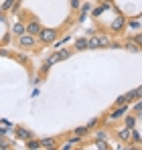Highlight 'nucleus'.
<instances>
[{
	"label": "nucleus",
	"instance_id": "9d476101",
	"mask_svg": "<svg viewBox=\"0 0 142 150\" xmlns=\"http://www.w3.org/2000/svg\"><path fill=\"white\" fill-rule=\"evenodd\" d=\"M75 49L77 51L87 49V39H77V41H75Z\"/></svg>",
	"mask_w": 142,
	"mask_h": 150
},
{
	"label": "nucleus",
	"instance_id": "0eeeda50",
	"mask_svg": "<svg viewBox=\"0 0 142 150\" xmlns=\"http://www.w3.org/2000/svg\"><path fill=\"white\" fill-rule=\"evenodd\" d=\"M120 140L122 142H130L132 140V128H124V130H120Z\"/></svg>",
	"mask_w": 142,
	"mask_h": 150
},
{
	"label": "nucleus",
	"instance_id": "4be33fe9",
	"mask_svg": "<svg viewBox=\"0 0 142 150\" xmlns=\"http://www.w3.org/2000/svg\"><path fill=\"white\" fill-rule=\"evenodd\" d=\"M128 49H130V51H134V53H136V51H138V45H132V43H128Z\"/></svg>",
	"mask_w": 142,
	"mask_h": 150
},
{
	"label": "nucleus",
	"instance_id": "412c9836",
	"mask_svg": "<svg viewBox=\"0 0 142 150\" xmlns=\"http://www.w3.org/2000/svg\"><path fill=\"white\" fill-rule=\"evenodd\" d=\"M95 138H97V140H106V132H97Z\"/></svg>",
	"mask_w": 142,
	"mask_h": 150
},
{
	"label": "nucleus",
	"instance_id": "1a4fd4ad",
	"mask_svg": "<svg viewBox=\"0 0 142 150\" xmlns=\"http://www.w3.org/2000/svg\"><path fill=\"white\" fill-rule=\"evenodd\" d=\"M134 100V93L130 91V93H126V96H120L118 100H116V105H120V103H128V101Z\"/></svg>",
	"mask_w": 142,
	"mask_h": 150
},
{
	"label": "nucleus",
	"instance_id": "f8f14e48",
	"mask_svg": "<svg viewBox=\"0 0 142 150\" xmlns=\"http://www.w3.org/2000/svg\"><path fill=\"white\" fill-rule=\"evenodd\" d=\"M26 148H41V142H37V140H33V138H28L26 140Z\"/></svg>",
	"mask_w": 142,
	"mask_h": 150
},
{
	"label": "nucleus",
	"instance_id": "ddd939ff",
	"mask_svg": "<svg viewBox=\"0 0 142 150\" xmlns=\"http://www.w3.org/2000/svg\"><path fill=\"white\" fill-rule=\"evenodd\" d=\"M12 33L21 37V35H23V33H24V25H21V23H16V25L12 26Z\"/></svg>",
	"mask_w": 142,
	"mask_h": 150
},
{
	"label": "nucleus",
	"instance_id": "f257e3e1",
	"mask_svg": "<svg viewBox=\"0 0 142 150\" xmlns=\"http://www.w3.org/2000/svg\"><path fill=\"white\" fill-rule=\"evenodd\" d=\"M110 45H112V41H110V37H108V35H97V37H92V39L87 41V47H89V49L110 47Z\"/></svg>",
	"mask_w": 142,
	"mask_h": 150
},
{
	"label": "nucleus",
	"instance_id": "a211bd4d",
	"mask_svg": "<svg viewBox=\"0 0 142 150\" xmlns=\"http://www.w3.org/2000/svg\"><path fill=\"white\" fill-rule=\"evenodd\" d=\"M57 55H59V59H61V61H63V59H67V57H69L71 53H69V51H65V49H63V51H59V53H57Z\"/></svg>",
	"mask_w": 142,
	"mask_h": 150
},
{
	"label": "nucleus",
	"instance_id": "39448f33",
	"mask_svg": "<svg viewBox=\"0 0 142 150\" xmlns=\"http://www.w3.org/2000/svg\"><path fill=\"white\" fill-rule=\"evenodd\" d=\"M126 112H128V105H126V103H120V105H118V110L110 114V120H118V118H122V116H124Z\"/></svg>",
	"mask_w": 142,
	"mask_h": 150
},
{
	"label": "nucleus",
	"instance_id": "b1692460",
	"mask_svg": "<svg viewBox=\"0 0 142 150\" xmlns=\"http://www.w3.org/2000/svg\"><path fill=\"white\" fill-rule=\"evenodd\" d=\"M134 43H136V45H140V43H142V37H140V35H136V37H134Z\"/></svg>",
	"mask_w": 142,
	"mask_h": 150
},
{
	"label": "nucleus",
	"instance_id": "dca6fc26",
	"mask_svg": "<svg viewBox=\"0 0 142 150\" xmlns=\"http://www.w3.org/2000/svg\"><path fill=\"white\" fill-rule=\"evenodd\" d=\"M12 6H14V0H4V4L0 6V12H2V10H10Z\"/></svg>",
	"mask_w": 142,
	"mask_h": 150
},
{
	"label": "nucleus",
	"instance_id": "f3484780",
	"mask_svg": "<svg viewBox=\"0 0 142 150\" xmlns=\"http://www.w3.org/2000/svg\"><path fill=\"white\" fill-rule=\"evenodd\" d=\"M134 124H136V118L128 116V118H126V128H134Z\"/></svg>",
	"mask_w": 142,
	"mask_h": 150
},
{
	"label": "nucleus",
	"instance_id": "6ab92c4d",
	"mask_svg": "<svg viewBox=\"0 0 142 150\" xmlns=\"http://www.w3.org/2000/svg\"><path fill=\"white\" fill-rule=\"evenodd\" d=\"M87 130H89V128H87V126H83V128H77V130H75V134H77V136H83Z\"/></svg>",
	"mask_w": 142,
	"mask_h": 150
},
{
	"label": "nucleus",
	"instance_id": "6e6552de",
	"mask_svg": "<svg viewBox=\"0 0 142 150\" xmlns=\"http://www.w3.org/2000/svg\"><path fill=\"white\" fill-rule=\"evenodd\" d=\"M124 25H126V21H124V16H116V18H114V21H112V28H114V30H122V28H124Z\"/></svg>",
	"mask_w": 142,
	"mask_h": 150
},
{
	"label": "nucleus",
	"instance_id": "aec40b11",
	"mask_svg": "<svg viewBox=\"0 0 142 150\" xmlns=\"http://www.w3.org/2000/svg\"><path fill=\"white\" fill-rule=\"evenodd\" d=\"M132 140H134V142H140V134L134 132V130H132Z\"/></svg>",
	"mask_w": 142,
	"mask_h": 150
},
{
	"label": "nucleus",
	"instance_id": "7ed1b4c3",
	"mask_svg": "<svg viewBox=\"0 0 142 150\" xmlns=\"http://www.w3.org/2000/svg\"><path fill=\"white\" fill-rule=\"evenodd\" d=\"M18 45H21L23 49H33V47L37 45V39H35V35H28V33L24 35L23 33L21 39H18Z\"/></svg>",
	"mask_w": 142,
	"mask_h": 150
},
{
	"label": "nucleus",
	"instance_id": "393cba45",
	"mask_svg": "<svg viewBox=\"0 0 142 150\" xmlns=\"http://www.w3.org/2000/svg\"><path fill=\"white\" fill-rule=\"evenodd\" d=\"M8 146H10L8 142H4V140H0V148H8Z\"/></svg>",
	"mask_w": 142,
	"mask_h": 150
},
{
	"label": "nucleus",
	"instance_id": "423d86ee",
	"mask_svg": "<svg viewBox=\"0 0 142 150\" xmlns=\"http://www.w3.org/2000/svg\"><path fill=\"white\" fill-rule=\"evenodd\" d=\"M14 132H16V136H18L21 140H28V138H33V134H31L28 130L21 128V126H16V128H14Z\"/></svg>",
	"mask_w": 142,
	"mask_h": 150
},
{
	"label": "nucleus",
	"instance_id": "4468645a",
	"mask_svg": "<svg viewBox=\"0 0 142 150\" xmlns=\"http://www.w3.org/2000/svg\"><path fill=\"white\" fill-rule=\"evenodd\" d=\"M77 142H81V136H77V134H75V138H71V140L65 144V146H63V148H71V146H75Z\"/></svg>",
	"mask_w": 142,
	"mask_h": 150
},
{
	"label": "nucleus",
	"instance_id": "20e7f679",
	"mask_svg": "<svg viewBox=\"0 0 142 150\" xmlns=\"http://www.w3.org/2000/svg\"><path fill=\"white\" fill-rule=\"evenodd\" d=\"M41 28H43V26L39 25V23H37V21H31V23H28V25L24 26V33H28V35H35V37H37V35H39V30H41Z\"/></svg>",
	"mask_w": 142,
	"mask_h": 150
},
{
	"label": "nucleus",
	"instance_id": "f03ea898",
	"mask_svg": "<svg viewBox=\"0 0 142 150\" xmlns=\"http://www.w3.org/2000/svg\"><path fill=\"white\" fill-rule=\"evenodd\" d=\"M39 39H41L43 43H53V41L57 39V30H55V28H41V30H39Z\"/></svg>",
	"mask_w": 142,
	"mask_h": 150
},
{
	"label": "nucleus",
	"instance_id": "9b49d317",
	"mask_svg": "<svg viewBox=\"0 0 142 150\" xmlns=\"http://www.w3.org/2000/svg\"><path fill=\"white\" fill-rule=\"evenodd\" d=\"M41 146L43 148H53L55 146V138H43L41 140Z\"/></svg>",
	"mask_w": 142,
	"mask_h": 150
},
{
	"label": "nucleus",
	"instance_id": "5701e85b",
	"mask_svg": "<svg viewBox=\"0 0 142 150\" xmlns=\"http://www.w3.org/2000/svg\"><path fill=\"white\" fill-rule=\"evenodd\" d=\"M71 8H79V0H71Z\"/></svg>",
	"mask_w": 142,
	"mask_h": 150
},
{
	"label": "nucleus",
	"instance_id": "2eb2a0df",
	"mask_svg": "<svg viewBox=\"0 0 142 150\" xmlns=\"http://www.w3.org/2000/svg\"><path fill=\"white\" fill-rule=\"evenodd\" d=\"M128 26H130L132 30H138V28H140V21H138V18H132V21H128Z\"/></svg>",
	"mask_w": 142,
	"mask_h": 150
}]
</instances>
